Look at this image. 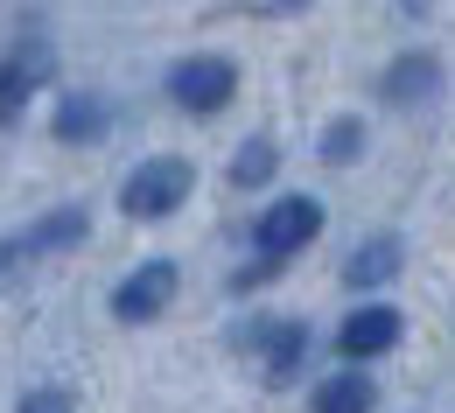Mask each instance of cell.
<instances>
[{"label": "cell", "instance_id": "obj_9", "mask_svg": "<svg viewBox=\"0 0 455 413\" xmlns=\"http://www.w3.org/2000/svg\"><path fill=\"white\" fill-rule=\"evenodd\" d=\"M393 344H399V308H379V301L357 308V315L337 330V351L343 357H379V351H393Z\"/></svg>", "mask_w": 455, "mask_h": 413}, {"label": "cell", "instance_id": "obj_1", "mask_svg": "<svg viewBox=\"0 0 455 413\" xmlns=\"http://www.w3.org/2000/svg\"><path fill=\"white\" fill-rule=\"evenodd\" d=\"M196 189V169L182 162V155H155V162H140L133 176H126V189H119V203H126V218H169V210H182V196Z\"/></svg>", "mask_w": 455, "mask_h": 413}, {"label": "cell", "instance_id": "obj_4", "mask_svg": "<svg viewBox=\"0 0 455 413\" xmlns=\"http://www.w3.org/2000/svg\"><path fill=\"white\" fill-rule=\"evenodd\" d=\"M169 301H175V259H148L113 288V315L119 322H155Z\"/></svg>", "mask_w": 455, "mask_h": 413}, {"label": "cell", "instance_id": "obj_5", "mask_svg": "<svg viewBox=\"0 0 455 413\" xmlns=\"http://www.w3.org/2000/svg\"><path fill=\"white\" fill-rule=\"evenodd\" d=\"M50 70H57L50 43H43V36H21V43H14L7 57H0V119H14V113H21V99H28V91H36V84H43Z\"/></svg>", "mask_w": 455, "mask_h": 413}, {"label": "cell", "instance_id": "obj_2", "mask_svg": "<svg viewBox=\"0 0 455 413\" xmlns=\"http://www.w3.org/2000/svg\"><path fill=\"white\" fill-rule=\"evenodd\" d=\"M169 99L182 113H225L238 99V70L225 57H182L169 63Z\"/></svg>", "mask_w": 455, "mask_h": 413}, {"label": "cell", "instance_id": "obj_6", "mask_svg": "<svg viewBox=\"0 0 455 413\" xmlns=\"http://www.w3.org/2000/svg\"><path fill=\"white\" fill-rule=\"evenodd\" d=\"M252 351L267 364V385H287L301 371V357H308V330L294 315H267V322H252Z\"/></svg>", "mask_w": 455, "mask_h": 413}, {"label": "cell", "instance_id": "obj_12", "mask_svg": "<svg viewBox=\"0 0 455 413\" xmlns=\"http://www.w3.org/2000/svg\"><path fill=\"white\" fill-rule=\"evenodd\" d=\"M371 378L364 371H337V378H323L315 385V413H371Z\"/></svg>", "mask_w": 455, "mask_h": 413}, {"label": "cell", "instance_id": "obj_3", "mask_svg": "<svg viewBox=\"0 0 455 413\" xmlns=\"http://www.w3.org/2000/svg\"><path fill=\"white\" fill-rule=\"evenodd\" d=\"M323 232V203L315 196H281L274 210H259V259H287Z\"/></svg>", "mask_w": 455, "mask_h": 413}, {"label": "cell", "instance_id": "obj_7", "mask_svg": "<svg viewBox=\"0 0 455 413\" xmlns=\"http://www.w3.org/2000/svg\"><path fill=\"white\" fill-rule=\"evenodd\" d=\"M379 99H386V106H399V113H406V106L442 99V63L427 57V50H406V57H399L393 70L379 77Z\"/></svg>", "mask_w": 455, "mask_h": 413}, {"label": "cell", "instance_id": "obj_13", "mask_svg": "<svg viewBox=\"0 0 455 413\" xmlns=\"http://www.w3.org/2000/svg\"><path fill=\"white\" fill-rule=\"evenodd\" d=\"M357 155H364V119H337V126L323 133V162H330V169H350Z\"/></svg>", "mask_w": 455, "mask_h": 413}, {"label": "cell", "instance_id": "obj_15", "mask_svg": "<svg viewBox=\"0 0 455 413\" xmlns=\"http://www.w3.org/2000/svg\"><path fill=\"white\" fill-rule=\"evenodd\" d=\"M14 413H77V393L70 385H28L14 400Z\"/></svg>", "mask_w": 455, "mask_h": 413}, {"label": "cell", "instance_id": "obj_14", "mask_svg": "<svg viewBox=\"0 0 455 413\" xmlns=\"http://www.w3.org/2000/svg\"><path fill=\"white\" fill-rule=\"evenodd\" d=\"M274 162H281V155H274V140H245V147H238V162H231V182H238V189H252V182L274 176Z\"/></svg>", "mask_w": 455, "mask_h": 413}, {"label": "cell", "instance_id": "obj_11", "mask_svg": "<svg viewBox=\"0 0 455 413\" xmlns=\"http://www.w3.org/2000/svg\"><path fill=\"white\" fill-rule=\"evenodd\" d=\"M50 133L70 140V147H77V140H99V133H106V99H84V91H77V99H57Z\"/></svg>", "mask_w": 455, "mask_h": 413}, {"label": "cell", "instance_id": "obj_8", "mask_svg": "<svg viewBox=\"0 0 455 413\" xmlns=\"http://www.w3.org/2000/svg\"><path fill=\"white\" fill-rule=\"evenodd\" d=\"M14 245H21V259L36 266V259H50V252H70V245H84V210L77 203H57L50 218H36L28 232H14Z\"/></svg>", "mask_w": 455, "mask_h": 413}, {"label": "cell", "instance_id": "obj_10", "mask_svg": "<svg viewBox=\"0 0 455 413\" xmlns=\"http://www.w3.org/2000/svg\"><path fill=\"white\" fill-rule=\"evenodd\" d=\"M399 274V238H364L350 259H343V281L350 288H386Z\"/></svg>", "mask_w": 455, "mask_h": 413}]
</instances>
